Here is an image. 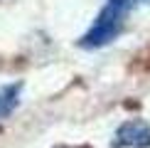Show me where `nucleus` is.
I'll use <instances>...</instances> for the list:
<instances>
[{"instance_id":"f257e3e1","label":"nucleus","mask_w":150,"mask_h":148,"mask_svg":"<svg viewBox=\"0 0 150 148\" xmlns=\"http://www.w3.org/2000/svg\"><path fill=\"white\" fill-rule=\"evenodd\" d=\"M135 3L138 0H106V5L101 8L98 17L93 20L89 32L81 37L79 45L86 47V49H96V47H103L108 42H113L121 35L123 25H126V17L135 8Z\"/></svg>"},{"instance_id":"f03ea898","label":"nucleus","mask_w":150,"mask_h":148,"mask_svg":"<svg viewBox=\"0 0 150 148\" xmlns=\"http://www.w3.org/2000/svg\"><path fill=\"white\" fill-rule=\"evenodd\" d=\"M116 148H150V126L140 119L121 123L116 131Z\"/></svg>"},{"instance_id":"7ed1b4c3","label":"nucleus","mask_w":150,"mask_h":148,"mask_svg":"<svg viewBox=\"0 0 150 148\" xmlns=\"http://www.w3.org/2000/svg\"><path fill=\"white\" fill-rule=\"evenodd\" d=\"M20 91H22V84H8L0 89V121L8 119V116L15 111V106L20 104Z\"/></svg>"},{"instance_id":"20e7f679","label":"nucleus","mask_w":150,"mask_h":148,"mask_svg":"<svg viewBox=\"0 0 150 148\" xmlns=\"http://www.w3.org/2000/svg\"><path fill=\"white\" fill-rule=\"evenodd\" d=\"M143 3H150V0H143Z\"/></svg>"}]
</instances>
